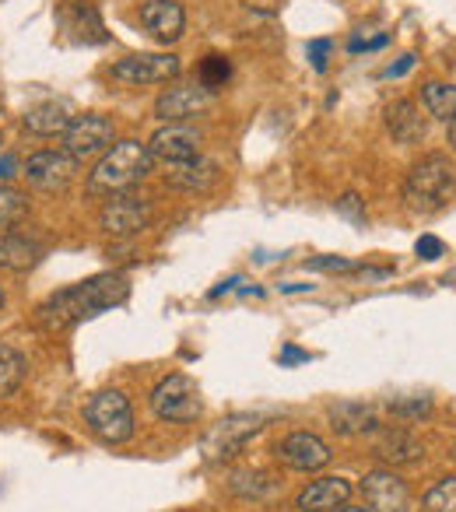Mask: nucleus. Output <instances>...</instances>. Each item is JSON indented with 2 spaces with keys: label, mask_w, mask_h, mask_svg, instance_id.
<instances>
[{
  "label": "nucleus",
  "mask_w": 456,
  "mask_h": 512,
  "mask_svg": "<svg viewBox=\"0 0 456 512\" xmlns=\"http://www.w3.org/2000/svg\"><path fill=\"white\" fill-rule=\"evenodd\" d=\"M130 299V281L123 274H95L88 281H78L71 288L53 292L43 306L36 309V323L50 334L78 327L81 320L106 313L113 306H123Z\"/></svg>",
  "instance_id": "nucleus-1"
},
{
  "label": "nucleus",
  "mask_w": 456,
  "mask_h": 512,
  "mask_svg": "<svg viewBox=\"0 0 456 512\" xmlns=\"http://www.w3.org/2000/svg\"><path fill=\"white\" fill-rule=\"evenodd\" d=\"M151 151L148 144L141 141H116L106 155L99 158L95 172L88 176V193L95 197H113V193H123V190H134L144 176L151 172Z\"/></svg>",
  "instance_id": "nucleus-2"
},
{
  "label": "nucleus",
  "mask_w": 456,
  "mask_h": 512,
  "mask_svg": "<svg viewBox=\"0 0 456 512\" xmlns=\"http://www.w3.org/2000/svg\"><path fill=\"white\" fill-rule=\"evenodd\" d=\"M456 193V165L449 155H425L411 165L404 179V200L414 214H435L453 200Z\"/></svg>",
  "instance_id": "nucleus-3"
},
{
  "label": "nucleus",
  "mask_w": 456,
  "mask_h": 512,
  "mask_svg": "<svg viewBox=\"0 0 456 512\" xmlns=\"http://www.w3.org/2000/svg\"><path fill=\"white\" fill-rule=\"evenodd\" d=\"M85 425L106 446H123L134 435V407L120 390H102L85 404Z\"/></svg>",
  "instance_id": "nucleus-4"
},
{
  "label": "nucleus",
  "mask_w": 456,
  "mask_h": 512,
  "mask_svg": "<svg viewBox=\"0 0 456 512\" xmlns=\"http://www.w3.org/2000/svg\"><path fill=\"white\" fill-rule=\"evenodd\" d=\"M151 411H155L158 421H169V425H190V421H197L204 414L200 386L183 372L158 379L155 390H151Z\"/></svg>",
  "instance_id": "nucleus-5"
},
{
  "label": "nucleus",
  "mask_w": 456,
  "mask_h": 512,
  "mask_svg": "<svg viewBox=\"0 0 456 512\" xmlns=\"http://www.w3.org/2000/svg\"><path fill=\"white\" fill-rule=\"evenodd\" d=\"M113 81L130 88H141V85H169L183 74V64L179 57L172 53H130V57L116 60L113 64Z\"/></svg>",
  "instance_id": "nucleus-6"
},
{
  "label": "nucleus",
  "mask_w": 456,
  "mask_h": 512,
  "mask_svg": "<svg viewBox=\"0 0 456 512\" xmlns=\"http://www.w3.org/2000/svg\"><path fill=\"white\" fill-rule=\"evenodd\" d=\"M116 144V130L106 116L99 113H85L74 116L71 127L64 130V151L74 158V162H88V158L106 155Z\"/></svg>",
  "instance_id": "nucleus-7"
},
{
  "label": "nucleus",
  "mask_w": 456,
  "mask_h": 512,
  "mask_svg": "<svg viewBox=\"0 0 456 512\" xmlns=\"http://www.w3.org/2000/svg\"><path fill=\"white\" fill-rule=\"evenodd\" d=\"M148 221H151V200L130 190L113 193L99 211V225L109 235H137L148 228Z\"/></svg>",
  "instance_id": "nucleus-8"
},
{
  "label": "nucleus",
  "mask_w": 456,
  "mask_h": 512,
  "mask_svg": "<svg viewBox=\"0 0 456 512\" xmlns=\"http://www.w3.org/2000/svg\"><path fill=\"white\" fill-rule=\"evenodd\" d=\"M264 428L260 414H236V418H225L207 432L204 439V456L207 460H225V456H236L246 446V439Z\"/></svg>",
  "instance_id": "nucleus-9"
},
{
  "label": "nucleus",
  "mask_w": 456,
  "mask_h": 512,
  "mask_svg": "<svg viewBox=\"0 0 456 512\" xmlns=\"http://www.w3.org/2000/svg\"><path fill=\"white\" fill-rule=\"evenodd\" d=\"M362 495L369 512H411V491L386 467H376L362 477Z\"/></svg>",
  "instance_id": "nucleus-10"
},
{
  "label": "nucleus",
  "mask_w": 456,
  "mask_h": 512,
  "mask_svg": "<svg viewBox=\"0 0 456 512\" xmlns=\"http://www.w3.org/2000/svg\"><path fill=\"white\" fill-rule=\"evenodd\" d=\"M278 463H285L288 470H302V474H313V470H323L330 463V446L313 432H292L288 439L278 442L274 449Z\"/></svg>",
  "instance_id": "nucleus-11"
},
{
  "label": "nucleus",
  "mask_w": 456,
  "mask_h": 512,
  "mask_svg": "<svg viewBox=\"0 0 456 512\" xmlns=\"http://www.w3.org/2000/svg\"><path fill=\"white\" fill-rule=\"evenodd\" d=\"M211 102H214V92H207L200 81H186V85H172L158 95L155 116L165 123H183V120H190V116L204 113Z\"/></svg>",
  "instance_id": "nucleus-12"
},
{
  "label": "nucleus",
  "mask_w": 456,
  "mask_h": 512,
  "mask_svg": "<svg viewBox=\"0 0 456 512\" xmlns=\"http://www.w3.org/2000/svg\"><path fill=\"white\" fill-rule=\"evenodd\" d=\"M25 176L36 190L57 193L67 190L71 179L78 176V162H74L67 151H36V155L25 162Z\"/></svg>",
  "instance_id": "nucleus-13"
},
{
  "label": "nucleus",
  "mask_w": 456,
  "mask_h": 512,
  "mask_svg": "<svg viewBox=\"0 0 456 512\" xmlns=\"http://www.w3.org/2000/svg\"><path fill=\"white\" fill-rule=\"evenodd\" d=\"M200 144H204V137H200L193 127H183V123H165V127L148 141V151H151V158H158V162L179 165V162H193V158H200Z\"/></svg>",
  "instance_id": "nucleus-14"
},
{
  "label": "nucleus",
  "mask_w": 456,
  "mask_h": 512,
  "mask_svg": "<svg viewBox=\"0 0 456 512\" xmlns=\"http://www.w3.org/2000/svg\"><path fill=\"white\" fill-rule=\"evenodd\" d=\"M141 25L158 39V43H176L186 29V11L179 0H144L141 4Z\"/></svg>",
  "instance_id": "nucleus-15"
},
{
  "label": "nucleus",
  "mask_w": 456,
  "mask_h": 512,
  "mask_svg": "<svg viewBox=\"0 0 456 512\" xmlns=\"http://www.w3.org/2000/svg\"><path fill=\"white\" fill-rule=\"evenodd\" d=\"M60 22L67 32H74V39L85 46H99L106 43V25L99 18V8L92 0H64V11H60Z\"/></svg>",
  "instance_id": "nucleus-16"
},
{
  "label": "nucleus",
  "mask_w": 456,
  "mask_h": 512,
  "mask_svg": "<svg viewBox=\"0 0 456 512\" xmlns=\"http://www.w3.org/2000/svg\"><path fill=\"white\" fill-rule=\"evenodd\" d=\"M351 481H344V477H320V481H313L309 488L299 491V498H295V509L299 512H334L341 509V505H348L351 498Z\"/></svg>",
  "instance_id": "nucleus-17"
},
{
  "label": "nucleus",
  "mask_w": 456,
  "mask_h": 512,
  "mask_svg": "<svg viewBox=\"0 0 456 512\" xmlns=\"http://www.w3.org/2000/svg\"><path fill=\"white\" fill-rule=\"evenodd\" d=\"M383 116H386V130H390V137L397 144H418V141H425L428 123H425V116H421V109H418V102H414V99L390 102Z\"/></svg>",
  "instance_id": "nucleus-18"
},
{
  "label": "nucleus",
  "mask_w": 456,
  "mask_h": 512,
  "mask_svg": "<svg viewBox=\"0 0 456 512\" xmlns=\"http://www.w3.org/2000/svg\"><path fill=\"white\" fill-rule=\"evenodd\" d=\"M165 183L179 186V190L190 193H207L218 183V165L207 162V158H193V162H179V165H165Z\"/></svg>",
  "instance_id": "nucleus-19"
},
{
  "label": "nucleus",
  "mask_w": 456,
  "mask_h": 512,
  "mask_svg": "<svg viewBox=\"0 0 456 512\" xmlns=\"http://www.w3.org/2000/svg\"><path fill=\"white\" fill-rule=\"evenodd\" d=\"M71 120L74 116L67 102H39V106H32L29 113H25L22 127L36 137H57L71 127Z\"/></svg>",
  "instance_id": "nucleus-20"
},
{
  "label": "nucleus",
  "mask_w": 456,
  "mask_h": 512,
  "mask_svg": "<svg viewBox=\"0 0 456 512\" xmlns=\"http://www.w3.org/2000/svg\"><path fill=\"white\" fill-rule=\"evenodd\" d=\"M330 425H334V432H341V435H365V432H376L379 418L372 407L355 404V400H344V404L330 407Z\"/></svg>",
  "instance_id": "nucleus-21"
},
{
  "label": "nucleus",
  "mask_w": 456,
  "mask_h": 512,
  "mask_svg": "<svg viewBox=\"0 0 456 512\" xmlns=\"http://www.w3.org/2000/svg\"><path fill=\"white\" fill-rule=\"evenodd\" d=\"M39 256H43V249L32 239L0 232V271H29L39 264Z\"/></svg>",
  "instance_id": "nucleus-22"
},
{
  "label": "nucleus",
  "mask_w": 456,
  "mask_h": 512,
  "mask_svg": "<svg viewBox=\"0 0 456 512\" xmlns=\"http://www.w3.org/2000/svg\"><path fill=\"white\" fill-rule=\"evenodd\" d=\"M25 372H29V362L18 348L11 344H0V400L15 397L25 383Z\"/></svg>",
  "instance_id": "nucleus-23"
},
{
  "label": "nucleus",
  "mask_w": 456,
  "mask_h": 512,
  "mask_svg": "<svg viewBox=\"0 0 456 512\" xmlns=\"http://www.w3.org/2000/svg\"><path fill=\"white\" fill-rule=\"evenodd\" d=\"M421 106H425L428 116L449 123L456 116V85H446V81H428L421 88Z\"/></svg>",
  "instance_id": "nucleus-24"
},
{
  "label": "nucleus",
  "mask_w": 456,
  "mask_h": 512,
  "mask_svg": "<svg viewBox=\"0 0 456 512\" xmlns=\"http://www.w3.org/2000/svg\"><path fill=\"white\" fill-rule=\"evenodd\" d=\"M376 453L383 456L386 463H393V467H397V463H414L421 456V442L407 432H386L383 439H379Z\"/></svg>",
  "instance_id": "nucleus-25"
},
{
  "label": "nucleus",
  "mask_w": 456,
  "mask_h": 512,
  "mask_svg": "<svg viewBox=\"0 0 456 512\" xmlns=\"http://www.w3.org/2000/svg\"><path fill=\"white\" fill-rule=\"evenodd\" d=\"M29 218V197L15 186L0 183V228H15Z\"/></svg>",
  "instance_id": "nucleus-26"
},
{
  "label": "nucleus",
  "mask_w": 456,
  "mask_h": 512,
  "mask_svg": "<svg viewBox=\"0 0 456 512\" xmlns=\"http://www.w3.org/2000/svg\"><path fill=\"white\" fill-rule=\"evenodd\" d=\"M228 488L236 491V495H243V498H253V502H264V498L271 495L278 484H274L267 474H260V470H239V474H232Z\"/></svg>",
  "instance_id": "nucleus-27"
},
{
  "label": "nucleus",
  "mask_w": 456,
  "mask_h": 512,
  "mask_svg": "<svg viewBox=\"0 0 456 512\" xmlns=\"http://www.w3.org/2000/svg\"><path fill=\"white\" fill-rule=\"evenodd\" d=\"M421 512H456V477H442V481L421 498Z\"/></svg>",
  "instance_id": "nucleus-28"
},
{
  "label": "nucleus",
  "mask_w": 456,
  "mask_h": 512,
  "mask_svg": "<svg viewBox=\"0 0 456 512\" xmlns=\"http://www.w3.org/2000/svg\"><path fill=\"white\" fill-rule=\"evenodd\" d=\"M228 74H232V64H228L225 57H218V53H211V57H204V64H200L197 81L207 88V92H218V88L228 81Z\"/></svg>",
  "instance_id": "nucleus-29"
},
{
  "label": "nucleus",
  "mask_w": 456,
  "mask_h": 512,
  "mask_svg": "<svg viewBox=\"0 0 456 512\" xmlns=\"http://www.w3.org/2000/svg\"><path fill=\"white\" fill-rule=\"evenodd\" d=\"M309 271H323V274H358L362 264H351L344 256H320V260H309Z\"/></svg>",
  "instance_id": "nucleus-30"
},
{
  "label": "nucleus",
  "mask_w": 456,
  "mask_h": 512,
  "mask_svg": "<svg viewBox=\"0 0 456 512\" xmlns=\"http://www.w3.org/2000/svg\"><path fill=\"white\" fill-rule=\"evenodd\" d=\"M337 214H344V218H348V221H355V225H362V221H365L362 197H358V193H344V197L337 200Z\"/></svg>",
  "instance_id": "nucleus-31"
},
{
  "label": "nucleus",
  "mask_w": 456,
  "mask_h": 512,
  "mask_svg": "<svg viewBox=\"0 0 456 512\" xmlns=\"http://www.w3.org/2000/svg\"><path fill=\"white\" fill-rule=\"evenodd\" d=\"M309 60H313V67L316 71H327V60H330V43L327 39H313V43H309Z\"/></svg>",
  "instance_id": "nucleus-32"
},
{
  "label": "nucleus",
  "mask_w": 456,
  "mask_h": 512,
  "mask_svg": "<svg viewBox=\"0 0 456 512\" xmlns=\"http://www.w3.org/2000/svg\"><path fill=\"white\" fill-rule=\"evenodd\" d=\"M414 249H418L421 260H439L442 256V242L435 239V235H421V239L414 242Z\"/></svg>",
  "instance_id": "nucleus-33"
},
{
  "label": "nucleus",
  "mask_w": 456,
  "mask_h": 512,
  "mask_svg": "<svg viewBox=\"0 0 456 512\" xmlns=\"http://www.w3.org/2000/svg\"><path fill=\"white\" fill-rule=\"evenodd\" d=\"M393 414H411V418H418V414H428V400H414V404H390Z\"/></svg>",
  "instance_id": "nucleus-34"
},
{
  "label": "nucleus",
  "mask_w": 456,
  "mask_h": 512,
  "mask_svg": "<svg viewBox=\"0 0 456 512\" xmlns=\"http://www.w3.org/2000/svg\"><path fill=\"white\" fill-rule=\"evenodd\" d=\"M414 60H418V57H414V53H404V57H400V64L386 67V78H404V74L414 67Z\"/></svg>",
  "instance_id": "nucleus-35"
},
{
  "label": "nucleus",
  "mask_w": 456,
  "mask_h": 512,
  "mask_svg": "<svg viewBox=\"0 0 456 512\" xmlns=\"http://www.w3.org/2000/svg\"><path fill=\"white\" fill-rule=\"evenodd\" d=\"M281 365H292V362H309V351H299V348H285L278 358Z\"/></svg>",
  "instance_id": "nucleus-36"
},
{
  "label": "nucleus",
  "mask_w": 456,
  "mask_h": 512,
  "mask_svg": "<svg viewBox=\"0 0 456 512\" xmlns=\"http://www.w3.org/2000/svg\"><path fill=\"white\" fill-rule=\"evenodd\" d=\"M15 169H18L15 155H4V158H0V183H8V179L15 176Z\"/></svg>",
  "instance_id": "nucleus-37"
},
{
  "label": "nucleus",
  "mask_w": 456,
  "mask_h": 512,
  "mask_svg": "<svg viewBox=\"0 0 456 512\" xmlns=\"http://www.w3.org/2000/svg\"><path fill=\"white\" fill-rule=\"evenodd\" d=\"M449 148L456 151V116H453V120H449Z\"/></svg>",
  "instance_id": "nucleus-38"
},
{
  "label": "nucleus",
  "mask_w": 456,
  "mask_h": 512,
  "mask_svg": "<svg viewBox=\"0 0 456 512\" xmlns=\"http://www.w3.org/2000/svg\"><path fill=\"white\" fill-rule=\"evenodd\" d=\"M334 512H369V509H355V505H341V509H334Z\"/></svg>",
  "instance_id": "nucleus-39"
},
{
  "label": "nucleus",
  "mask_w": 456,
  "mask_h": 512,
  "mask_svg": "<svg viewBox=\"0 0 456 512\" xmlns=\"http://www.w3.org/2000/svg\"><path fill=\"white\" fill-rule=\"evenodd\" d=\"M4 302H8V295H4V288H0V309H4Z\"/></svg>",
  "instance_id": "nucleus-40"
}]
</instances>
